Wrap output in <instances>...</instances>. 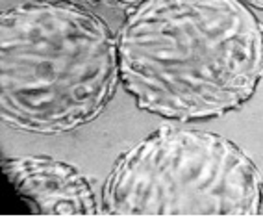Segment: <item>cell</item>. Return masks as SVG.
<instances>
[{"label":"cell","instance_id":"1","mask_svg":"<svg viewBox=\"0 0 263 217\" xmlns=\"http://www.w3.org/2000/svg\"><path fill=\"white\" fill-rule=\"evenodd\" d=\"M121 82L148 114L206 121L263 78V23L243 0H145L117 32Z\"/></svg>","mask_w":263,"mask_h":217},{"label":"cell","instance_id":"2","mask_svg":"<svg viewBox=\"0 0 263 217\" xmlns=\"http://www.w3.org/2000/svg\"><path fill=\"white\" fill-rule=\"evenodd\" d=\"M121 82L117 35L69 0H28L0 19V117L63 134L102 115Z\"/></svg>","mask_w":263,"mask_h":217},{"label":"cell","instance_id":"3","mask_svg":"<svg viewBox=\"0 0 263 217\" xmlns=\"http://www.w3.org/2000/svg\"><path fill=\"white\" fill-rule=\"evenodd\" d=\"M102 215H263V178L239 147L212 132L161 126L115 161Z\"/></svg>","mask_w":263,"mask_h":217},{"label":"cell","instance_id":"4","mask_svg":"<svg viewBox=\"0 0 263 217\" xmlns=\"http://www.w3.org/2000/svg\"><path fill=\"white\" fill-rule=\"evenodd\" d=\"M15 191L39 215H100L93 188L80 171L50 156H21L2 161Z\"/></svg>","mask_w":263,"mask_h":217},{"label":"cell","instance_id":"5","mask_svg":"<svg viewBox=\"0 0 263 217\" xmlns=\"http://www.w3.org/2000/svg\"><path fill=\"white\" fill-rule=\"evenodd\" d=\"M91 4H104L113 10H132L136 6L143 4L145 0H89Z\"/></svg>","mask_w":263,"mask_h":217},{"label":"cell","instance_id":"6","mask_svg":"<svg viewBox=\"0 0 263 217\" xmlns=\"http://www.w3.org/2000/svg\"><path fill=\"white\" fill-rule=\"evenodd\" d=\"M245 4L254 6V8H258V10H263V0H243Z\"/></svg>","mask_w":263,"mask_h":217}]
</instances>
